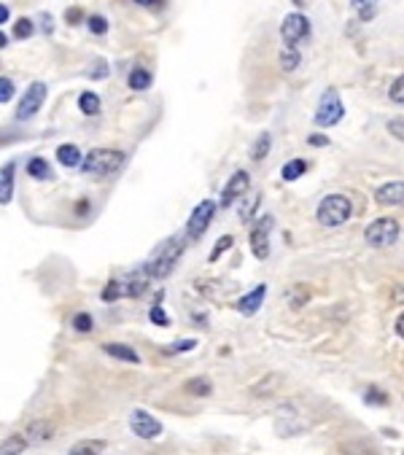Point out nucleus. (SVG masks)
Here are the masks:
<instances>
[{
  "instance_id": "8",
  "label": "nucleus",
  "mask_w": 404,
  "mask_h": 455,
  "mask_svg": "<svg viewBox=\"0 0 404 455\" xmlns=\"http://www.w3.org/2000/svg\"><path fill=\"white\" fill-rule=\"evenodd\" d=\"M46 84L43 81H33V84L27 86L25 98L19 103V108H16V119L19 122H25V119H33L38 111H41V105H43V100H46Z\"/></svg>"
},
{
  "instance_id": "33",
  "label": "nucleus",
  "mask_w": 404,
  "mask_h": 455,
  "mask_svg": "<svg viewBox=\"0 0 404 455\" xmlns=\"http://www.w3.org/2000/svg\"><path fill=\"white\" fill-rule=\"evenodd\" d=\"M296 65H299V51L286 46V49L281 51V68L283 70H294Z\"/></svg>"
},
{
  "instance_id": "15",
  "label": "nucleus",
  "mask_w": 404,
  "mask_h": 455,
  "mask_svg": "<svg viewBox=\"0 0 404 455\" xmlns=\"http://www.w3.org/2000/svg\"><path fill=\"white\" fill-rule=\"evenodd\" d=\"M25 436L30 444H46L54 436V423L51 420H33V423H27Z\"/></svg>"
},
{
  "instance_id": "37",
  "label": "nucleus",
  "mask_w": 404,
  "mask_h": 455,
  "mask_svg": "<svg viewBox=\"0 0 404 455\" xmlns=\"http://www.w3.org/2000/svg\"><path fill=\"white\" fill-rule=\"evenodd\" d=\"M388 98H391V103H399V105H404V75H399L396 81L391 84V89H388Z\"/></svg>"
},
{
  "instance_id": "27",
  "label": "nucleus",
  "mask_w": 404,
  "mask_h": 455,
  "mask_svg": "<svg viewBox=\"0 0 404 455\" xmlns=\"http://www.w3.org/2000/svg\"><path fill=\"white\" fill-rule=\"evenodd\" d=\"M364 404H369V407H388V404H391V399H388V394H385L383 388H378V385H369L367 391H364Z\"/></svg>"
},
{
  "instance_id": "3",
  "label": "nucleus",
  "mask_w": 404,
  "mask_h": 455,
  "mask_svg": "<svg viewBox=\"0 0 404 455\" xmlns=\"http://www.w3.org/2000/svg\"><path fill=\"white\" fill-rule=\"evenodd\" d=\"M353 213V205L345 194H329V197L321 199L318 210H316V219L321 226H343Z\"/></svg>"
},
{
  "instance_id": "45",
  "label": "nucleus",
  "mask_w": 404,
  "mask_h": 455,
  "mask_svg": "<svg viewBox=\"0 0 404 455\" xmlns=\"http://www.w3.org/2000/svg\"><path fill=\"white\" fill-rule=\"evenodd\" d=\"M307 143H310V146L323 148V146H329V137H326V135H318V132H316V135H310V137H307Z\"/></svg>"
},
{
  "instance_id": "13",
  "label": "nucleus",
  "mask_w": 404,
  "mask_h": 455,
  "mask_svg": "<svg viewBox=\"0 0 404 455\" xmlns=\"http://www.w3.org/2000/svg\"><path fill=\"white\" fill-rule=\"evenodd\" d=\"M375 199L383 208H402L404 205V181H391L375 189Z\"/></svg>"
},
{
  "instance_id": "23",
  "label": "nucleus",
  "mask_w": 404,
  "mask_h": 455,
  "mask_svg": "<svg viewBox=\"0 0 404 455\" xmlns=\"http://www.w3.org/2000/svg\"><path fill=\"white\" fill-rule=\"evenodd\" d=\"M307 172V162L305 159H291V162H286L283 164V170H281V175H283V181H299L302 175Z\"/></svg>"
},
{
  "instance_id": "21",
  "label": "nucleus",
  "mask_w": 404,
  "mask_h": 455,
  "mask_svg": "<svg viewBox=\"0 0 404 455\" xmlns=\"http://www.w3.org/2000/svg\"><path fill=\"white\" fill-rule=\"evenodd\" d=\"M27 436L25 434H11L9 439H3V447H0V455H22L27 450Z\"/></svg>"
},
{
  "instance_id": "44",
  "label": "nucleus",
  "mask_w": 404,
  "mask_h": 455,
  "mask_svg": "<svg viewBox=\"0 0 404 455\" xmlns=\"http://www.w3.org/2000/svg\"><path fill=\"white\" fill-rule=\"evenodd\" d=\"M65 22H68V25H78V22H81V11H78V9H68V11H65Z\"/></svg>"
},
{
  "instance_id": "46",
  "label": "nucleus",
  "mask_w": 404,
  "mask_h": 455,
  "mask_svg": "<svg viewBox=\"0 0 404 455\" xmlns=\"http://www.w3.org/2000/svg\"><path fill=\"white\" fill-rule=\"evenodd\" d=\"M89 208H92V205H89V199L76 202V216H86V213H89Z\"/></svg>"
},
{
  "instance_id": "30",
  "label": "nucleus",
  "mask_w": 404,
  "mask_h": 455,
  "mask_svg": "<svg viewBox=\"0 0 404 455\" xmlns=\"http://www.w3.org/2000/svg\"><path fill=\"white\" fill-rule=\"evenodd\" d=\"M307 302H310V291H307L305 286H294V288L289 291V305H291L294 310L305 308Z\"/></svg>"
},
{
  "instance_id": "40",
  "label": "nucleus",
  "mask_w": 404,
  "mask_h": 455,
  "mask_svg": "<svg viewBox=\"0 0 404 455\" xmlns=\"http://www.w3.org/2000/svg\"><path fill=\"white\" fill-rule=\"evenodd\" d=\"M197 347V340H184V342H175L170 347H165V353H184V350H192Z\"/></svg>"
},
{
  "instance_id": "41",
  "label": "nucleus",
  "mask_w": 404,
  "mask_h": 455,
  "mask_svg": "<svg viewBox=\"0 0 404 455\" xmlns=\"http://www.w3.org/2000/svg\"><path fill=\"white\" fill-rule=\"evenodd\" d=\"M388 132H391L396 140H404V119H391V122H388Z\"/></svg>"
},
{
  "instance_id": "32",
  "label": "nucleus",
  "mask_w": 404,
  "mask_h": 455,
  "mask_svg": "<svg viewBox=\"0 0 404 455\" xmlns=\"http://www.w3.org/2000/svg\"><path fill=\"white\" fill-rule=\"evenodd\" d=\"M73 329H76V332H81V334L92 332V329H95V318H92L89 313H76V315H73Z\"/></svg>"
},
{
  "instance_id": "49",
  "label": "nucleus",
  "mask_w": 404,
  "mask_h": 455,
  "mask_svg": "<svg viewBox=\"0 0 404 455\" xmlns=\"http://www.w3.org/2000/svg\"><path fill=\"white\" fill-rule=\"evenodd\" d=\"M43 30H46V33H51V30H54V25H51V16H43Z\"/></svg>"
},
{
  "instance_id": "50",
  "label": "nucleus",
  "mask_w": 404,
  "mask_h": 455,
  "mask_svg": "<svg viewBox=\"0 0 404 455\" xmlns=\"http://www.w3.org/2000/svg\"><path fill=\"white\" fill-rule=\"evenodd\" d=\"M135 3H138V6H157V3H160V0H135Z\"/></svg>"
},
{
  "instance_id": "2",
  "label": "nucleus",
  "mask_w": 404,
  "mask_h": 455,
  "mask_svg": "<svg viewBox=\"0 0 404 455\" xmlns=\"http://www.w3.org/2000/svg\"><path fill=\"white\" fill-rule=\"evenodd\" d=\"M124 159H127L124 151H116V148H92L81 162V170L92 178H105V175L119 170Z\"/></svg>"
},
{
  "instance_id": "28",
  "label": "nucleus",
  "mask_w": 404,
  "mask_h": 455,
  "mask_svg": "<svg viewBox=\"0 0 404 455\" xmlns=\"http://www.w3.org/2000/svg\"><path fill=\"white\" fill-rule=\"evenodd\" d=\"M343 455H378V450L372 447L369 442H364V439H353V442H345L343 447Z\"/></svg>"
},
{
  "instance_id": "1",
  "label": "nucleus",
  "mask_w": 404,
  "mask_h": 455,
  "mask_svg": "<svg viewBox=\"0 0 404 455\" xmlns=\"http://www.w3.org/2000/svg\"><path fill=\"white\" fill-rule=\"evenodd\" d=\"M186 240L189 237H167L157 248V253L143 264V275H148V278H167L175 270V264L181 261V256H184Z\"/></svg>"
},
{
  "instance_id": "31",
  "label": "nucleus",
  "mask_w": 404,
  "mask_h": 455,
  "mask_svg": "<svg viewBox=\"0 0 404 455\" xmlns=\"http://www.w3.org/2000/svg\"><path fill=\"white\" fill-rule=\"evenodd\" d=\"M351 3H353V9L358 11V16H361L364 22H369V19L375 16V3H378V0H351Z\"/></svg>"
},
{
  "instance_id": "4",
  "label": "nucleus",
  "mask_w": 404,
  "mask_h": 455,
  "mask_svg": "<svg viewBox=\"0 0 404 455\" xmlns=\"http://www.w3.org/2000/svg\"><path fill=\"white\" fill-rule=\"evenodd\" d=\"M148 291V275H124V278H113L105 288H103V302H116L124 296H143Z\"/></svg>"
},
{
  "instance_id": "24",
  "label": "nucleus",
  "mask_w": 404,
  "mask_h": 455,
  "mask_svg": "<svg viewBox=\"0 0 404 455\" xmlns=\"http://www.w3.org/2000/svg\"><path fill=\"white\" fill-rule=\"evenodd\" d=\"M103 450H105V442H103V439H84V442L76 444L68 455H103Z\"/></svg>"
},
{
  "instance_id": "47",
  "label": "nucleus",
  "mask_w": 404,
  "mask_h": 455,
  "mask_svg": "<svg viewBox=\"0 0 404 455\" xmlns=\"http://www.w3.org/2000/svg\"><path fill=\"white\" fill-rule=\"evenodd\" d=\"M396 334H399V337L404 340V313L399 315V318H396Z\"/></svg>"
},
{
  "instance_id": "10",
  "label": "nucleus",
  "mask_w": 404,
  "mask_h": 455,
  "mask_svg": "<svg viewBox=\"0 0 404 455\" xmlns=\"http://www.w3.org/2000/svg\"><path fill=\"white\" fill-rule=\"evenodd\" d=\"M130 429L140 439H157L162 434V423L154 415H148L146 409H133L130 415Z\"/></svg>"
},
{
  "instance_id": "29",
  "label": "nucleus",
  "mask_w": 404,
  "mask_h": 455,
  "mask_svg": "<svg viewBox=\"0 0 404 455\" xmlns=\"http://www.w3.org/2000/svg\"><path fill=\"white\" fill-rule=\"evenodd\" d=\"M269 146H272V137H269V132H261V135L257 137L254 148H251V159L261 162L269 154Z\"/></svg>"
},
{
  "instance_id": "16",
  "label": "nucleus",
  "mask_w": 404,
  "mask_h": 455,
  "mask_svg": "<svg viewBox=\"0 0 404 455\" xmlns=\"http://www.w3.org/2000/svg\"><path fill=\"white\" fill-rule=\"evenodd\" d=\"M264 296H267V286L261 283L257 288H251L243 299H237V310L243 313V315H257L259 308H261V302H264Z\"/></svg>"
},
{
  "instance_id": "12",
  "label": "nucleus",
  "mask_w": 404,
  "mask_h": 455,
  "mask_svg": "<svg viewBox=\"0 0 404 455\" xmlns=\"http://www.w3.org/2000/svg\"><path fill=\"white\" fill-rule=\"evenodd\" d=\"M248 184H251V175H248L245 170L232 172V178L227 181L224 192H221V208H229V205H234V199L243 197V194H245Z\"/></svg>"
},
{
  "instance_id": "20",
  "label": "nucleus",
  "mask_w": 404,
  "mask_h": 455,
  "mask_svg": "<svg viewBox=\"0 0 404 455\" xmlns=\"http://www.w3.org/2000/svg\"><path fill=\"white\" fill-rule=\"evenodd\" d=\"M151 73H148L146 68H133L130 70V75H127V84H130V89H135V92H146L148 86H151Z\"/></svg>"
},
{
  "instance_id": "48",
  "label": "nucleus",
  "mask_w": 404,
  "mask_h": 455,
  "mask_svg": "<svg viewBox=\"0 0 404 455\" xmlns=\"http://www.w3.org/2000/svg\"><path fill=\"white\" fill-rule=\"evenodd\" d=\"M9 16H11V11H9V6H0V22H3V25L9 22Z\"/></svg>"
},
{
  "instance_id": "34",
  "label": "nucleus",
  "mask_w": 404,
  "mask_h": 455,
  "mask_svg": "<svg viewBox=\"0 0 404 455\" xmlns=\"http://www.w3.org/2000/svg\"><path fill=\"white\" fill-rule=\"evenodd\" d=\"M232 246H234V240H232V237H229V234H224V237H221L219 243L213 246V251H210L208 261H210V264H213V261H219L221 253H224V251H229V248H232Z\"/></svg>"
},
{
  "instance_id": "36",
  "label": "nucleus",
  "mask_w": 404,
  "mask_h": 455,
  "mask_svg": "<svg viewBox=\"0 0 404 455\" xmlns=\"http://www.w3.org/2000/svg\"><path fill=\"white\" fill-rule=\"evenodd\" d=\"M33 33H36V25H33L30 19H19V22L14 25V38H22V41H25V38H30Z\"/></svg>"
},
{
  "instance_id": "39",
  "label": "nucleus",
  "mask_w": 404,
  "mask_h": 455,
  "mask_svg": "<svg viewBox=\"0 0 404 455\" xmlns=\"http://www.w3.org/2000/svg\"><path fill=\"white\" fill-rule=\"evenodd\" d=\"M14 98V81L11 78H0V103L6 105Z\"/></svg>"
},
{
  "instance_id": "18",
  "label": "nucleus",
  "mask_w": 404,
  "mask_h": 455,
  "mask_svg": "<svg viewBox=\"0 0 404 455\" xmlns=\"http://www.w3.org/2000/svg\"><path fill=\"white\" fill-rule=\"evenodd\" d=\"M14 172H16V164H14V162H9V164L3 167V172H0V205H3V208H6L14 197Z\"/></svg>"
},
{
  "instance_id": "25",
  "label": "nucleus",
  "mask_w": 404,
  "mask_h": 455,
  "mask_svg": "<svg viewBox=\"0 0 404 455\" xmlns=\"http://www.w3.org/2000/svg\"><path fill=\"white\" fill-rule=\"evenodd\" d=\"M78 111L84 113V116H98L100 98L95 92H81V98H78Z\"/></svg>"
},
{
  "instance_id": "14",
  "label": "nucleus",
  "mask_w": 404,
  "mask_h": 455,
  "mask_svg": "<svg viewBox=\"0 0 404 455\" xmlns=\"http://www.w3.org/2000/svg\"><path fill=\"white\" fill-rule=\"evenodd\" d=\"M299 415H296L294 404H286L278 409V418H275V423H283L286 420V426H281L278 429V434H286V436H291V434H299V431H305V420H296Z\"/></svg>"
},
{
  "instance_id": "38",
  "label": "nucleus",
  "mask_w": 404,
  "mask_h": 455,
  "mask_svg": "<svg viewBox=\"0 0 404 455\" xmlns=\"http://www.w3.org/2000/svg\"><path fill=\"white\" fill-rule=\"evenodd\" d=\"M148 318H151V323H157V326H170V318H167V313L162 310V305H154L151 313H148Z\"/></svg>"
},
{
  "instance_id": "19",
  "label": "nucleus",
  "mask_w": 404,
  "mask_h": 455,
  "mask_svg": "<svg viewBox=\"0 0 404 455\" xmlns=\"http://www.w3.org/2000/svg\"><path fill=\"white\" fill-rule=\"evenodd\" d=\"M57 162H60L62 167H81L84 157H81L78 146H73V143H65V146L57 148Z\"/></svg>"
},
{
  "instance_id": "11",
  "label": "nucleus",
  "mask_w": 404,
  "mask_h": 455,
  "mask_svg": "<svg viewBox=\"0 0 404 455\" xmlns=\"http://www.w3.org/2000/svg\"><path fill=\"white\" fill-rule=\"evenodd\" d=\"M275 219L272 216H264L261 221H257V226L251 229V251L257 258H267L269 256V229H272Z\"/></svg>"
},
{
  "instance_id": "43",
  "label": "nucleus",
  "mask_w": 404,
  "mask_h": 455,
  "mask_svg": "<svg viewBox=\"0 0 404 455\" xmlns=\"http://www.w3.org/2000/svg\"><path fill=\"white\" fill-rule=\"evenodd\" d=\"M105 75H108V65H105V60H98L95 70H92V78H105Z\"/></svg>"
},
{
  "instance_id": "5",
  "label": "nucleus",
  "mask_w": 404,
  "mask_h": 455,
  "mask_svg": "<svg viewBox=\"0 0 404 455\" xmlns=\"http://www.w3.org/2000/svg\"><path fill=\"white\" fill-rule=\"evenodd\" d=\"M364 240L372 248H388L399 240V221L396 219H378L364 229Z\"/></svg>"
},
{
  "instance_id": "26",
  "label": "nucleus",
  "mask_w": 404,
  "mask_h": 455,
  "mask_svg": "<svg viewBox=\"0 0 404 455\" xmlns=\"http://www.w3.org/2000/svg\"><path fill=\"white\" fill-rule=\"evenodd\" d=\"M184 391L189 396H210L213 394V385H210L208 377H192V380L184 385Z\"/></svg>"
},
{
  "instance_id": "22",
  "label": "nucleus",
  "mask_w": 404,
  "mask_h": 455,
  "mask_svg": "<svg viewBox=\"0 0 404 455\" xmlns=\"http://www.w3.org/2000/svg\"><path fill=\"white\" fill-rule=\"evenodd\" d=\"M27 175H33L36 181H49L51 178L49 162L43 159V157H33V159L27 162Z\"/></svg>"
},
{
  "instance_id": "7",
  "label": "nucleus",
  "mask_w": 404,
  "mask_h": 455,
  "mask_svg": "<svg viewBox=\"0 0 404 455\" xmlns=\"http://www.w3.org/2000/svg\"><path fill=\"white\" fill-rule=\"evenodd\" d=\"M213 216H216V202L213 199H202L195 208V213L189 216V221H186V237L189 240H200L205 234V229L210 226V221H213Z\"/></svg>"
},
{
  "instance_id": "6",
  "label": "nucleus",
  "mask_w": 404,
  "mask_h": 455,
  "mask_svg": "<svg viewBox=\"0 0 404 455\" xmlns=\"http://www.w3.org/2000/svg\"><path fill=\"white\" fill-rule=\"evenodd\" d=\"M343 116H345V108H343L340 95H337V89H326L318 103V111H316V124H318V127H334Z\"/></svg>"
},
{
  "instance_id": "35",
  "label": "nucleus",
  "mask_w": 404,
  "mask_h": 455,
  "mask_svg": "<svg viewBox=\"0 0 404 455\" xmlns=\"http://www.w3.org/2000/svg\"><path fill=\"white\" fill-rule=\"evenodd\" d=\"M86 25H89V30H92L95 36H105V33H108V19L100 16V14H92V16L86 19Z\"/></svg>"
},
{
  "instance_id": "42",
  "label": "nucleus",
  "mask_w": 404,
  "mask_h": 455,
  "mask_svg": "<svg viewBox=\"0 0 404 455\" xmlns=\"http://www.w3.org/2000/svg\"><path fill=\"white\" fill-rule=\"evenodd\" d=\"M259 202H261V197H254V202H251L248 208L240 210V219H243V221H251V219H254V213L259 210Z\"/></svg>"
},
{
  "instance_id": "51",
  "label": "nucleus",
  "mask_w": 404,
  "mask_h": 455,
  "mask_svg": "<svg viewBox=\"0 0 404 455\" xmlns=\"http://www.w3.org/2000/svg\"><path fill=\"white\" fill-rule=\"evenodd\" d=\"M294 3H296V6H305V0H294Z\"/></svg>"
},
{
  "instance_id": "9",
  "label": "nucleus",
  "mask_w": 404,
  "mask_h": 455,
  "mask_svg": "<svg viewBox=\"0 0 404 455\" xmlns=\"http://www.w3.org/2000/svg\"><path fill=\"white\" fill-rule=\"evenodd\" d=\"M281 36H283V41H286V46L294 49L299 41H305V38L310 36V22H307V16H302L299 11L289 14V16L281 22Z\"/></svg>"
},
{
  "instance_id": "17",
  "label": "nucleus",
  "mask_w": 404,
  "mask_h": 455,
  "mask_svg": "<svg viewBox=\"0 0 404 455\" xmlns=\"http://www.w3.org/2000/svg\"><path fill=\"white\" fill-rule=\"evenodd\" d=\"M103 353H108L110 358H116V361H124V364H140V356H138V350H135V347H130V345L105 342V345H103Z\"/></svg>"
}]
</instances>
